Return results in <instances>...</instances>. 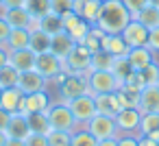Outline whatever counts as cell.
I'll return each mask as SVG.
<instances>
[{
  "mask_svg": "<svg viewBox=\"0 0 159 146\" xmlns=\"http://www.w3.org/2000/svg\"><path fill=\"white\" fill-rule=\"evenodd\" d=\"M131 20H133V16L124 7L122 0H105L102 9H100V16H98L94 26H98L107 35H120Z\"/></svg>",
  "mask_w": 159,
  "mask_h": 146,
  "instance_id": "6da1fadb",
  "label": "cell"
},
{
  "mask_svg": "<svg viewBox=\"0 0 159 146\" xmlns=\"http://www.w3.org/2000/svg\"><path fill=\"white\" fill-rule=\"evenodd\" d=\"M46 113H48V120H50V126H52V131H68V133H74L76 131V120H74V116H72V111H70V107H68V103H63V100H52V105L46 109Z\"/></svg>",
  "mask_w": 159,
  "mask_h": 146,
  "instance_id": "7a4b0ae2",
  "label": "cell"
},
{
  "mask_svg": "<svg viewBox=\"0 0 159 146\" xmlns=\"http://www.w3.org/2000/svg\"><path fill=\"white\" fill-rule=\"evenodd\" d=\"M89 63H92V52H89L83 44H74L72 52L63 59V72H68V74H85V76H89V72H92Z\"/></svg>",
  "mask_w": 159,
  "mask_h": 146,
  "instance_id": "3957f363",
  "label": "cell"
},
{
  "mask_svg": "<svg viewBox=\"0 0 159 146\" xmlns=\"http://www.w3.org/2000/svg\"><path fill=\"white\" fill-rule=\"evenodd\" d=\"M68 107H70V111H72V116H74V120H76L79 126H85L98 113L94 94H81V96H76V98L68 100Z\"/></svg>",
  "mask_w": 159,
  "mask_h": 146,
  "instance_id": "277c9868",
  "label": "cell"
},
{
  "mask_svg": "<svg viewBox=\"0 0 159 146\" xmlns=\"http://www.w3.org/2000/svg\"><path fill=\"white\" fill-rule=\"evenodd\" d=\"M89 89L92 94H109V92H118L122 87V83L118 81V76L111 70H92L87 76Z\"/></svg>",
  "mask_w": 159,
  "mask_h": 146,
  "instance_id": "5b68a950",
  "label": "cell"
},
{
  "mask_svg": "<svg viewBox=\"0 0 159 146\" xmlns=\"http://www.w3.org/2000/svg\"><path fill=\"white\" fill-rule=\"evenodd\" d=\"M57 89H59V100H63V103H68L81 94H92L85 74H68Z\"/></svg>",
  "mask_w": 159,
  "mask_h": 146,
  "instance_id": "8992f818",
  "label": "cell"
},
{
  "mask_svg": "<svg viewBox=\"0 0 159 146\" xmlns=\"http://www.w3.org/2000/svg\"><path fill=\"white\" fill-rule=\"evenodd\" d=\"M85 129L96 137V139H109V137H120V131H118V124H116V118L113 116H102V113H96L87 124Z\"/></svg>",
  "mask_w": 159,
  "mask_h": 146,
  "instance_id": "52a82bcc",
  "label": "cell"
},
{
  "mask_svg": "<svg viewBox=\"0 0 159 146\" xmlns=\"http://www.w3.org/2000/svg\"><path fill=\"white\" fill-rule=\"evenodd\" d=\"M35 70H37L46 81H50V79H55L59 72H63V61H61L52 50H46V52H39V55H37V59H35Z\"/></svg>",
  "mask_w": 159,
  "mask_h": 146,
  "instance_id": "ba28073f",
  "label": "cell"
},
{
  "mask_svg": "<svg viewBox=\"0 0 159 146\" xmlns=\"http://www.w3.org/2000/svg\"><path fill=\"white\" fill-rule=\"evenodd\" d=\"M113 118H116V124H118L120 135H122V133H133V135L139 133V120H142V113H139L137 107H122Z\"/></svg>",
  "mask_w": 159,
  "mask_h": 146,
  "instance_id": "9c48e42d",
  "label": "cell"
},
{
  "mask_svg": "<svg viewBox=\"0 0 159 146\" xmlns=\"http://www.w3.org/2000/svg\"><path fill=\"white\" fill-rule=\"evenodd\" d=\"M92 26H94V24L85 22V20H83L81 16H76L74 11H70V13L63 16V31H66L76 44H81V42L85 39V35L89 33Z\"/></svg>",
  "mask_w": 159,
  "mask_h": 146,
  "instance_id": "30bf717a",
  "label": "cell"
},
{
  "mask_svg": "<svg viewBox=\"0 0 159 146\" xmlns=\"http://www.w3.org/2000/svg\"><path fill=\"white\" fill-rule=\"evenodd\" d=\"M0 107L7 109L9 113H22V109H24V92L18 85L2 87V92H0Z\"/></svg>",
  "mask_w": 159,
  "mask_h": 146,
  "instance_id": "8fae6325",
  "label": "cell"
},
{
  "mask_svg": "<svg viewBox=\"0 0 159 146\" xmlns=\"http://www.w3.org/2000/svg\"><path fill=\"white\" fill-rule=\"evenodd\" d=\"M122 37H124V42L129 44V48L146 46V42H148V29H146L142 22L131 20V22L126 24V29L122 31Z\"/></svg>",
  "mask_w": 159,
  "mask_h": 146,
  "instance_id": "7c38bea8",
  "label": "cell"
},
{
  "mask_svg": "<svg viewBox=\"0 0 159 146\" xmlns=\"http://www.w3.org/2000/svg\"><path fill=\"white\" fill-rule=\"evenodd\" d=\"M100 9H102V0H74V7H72V11L89 24H96Z\"/></svg>",
  "mask_w": 159,
  "mask_h": 146,
  "instance_id": "4fadbf2b",
  "label": "cell"
},
{
  "mask_svg": "<svg viewBox=\"0 0 159 146\" xmlns=\"http://www.w3.org/2000/svg\"><path fill=\"white\" fill-rule=\"evenodd\" d=\"M126 61L131 63V68H133L135 72H139L142 68L150 66L152 61H157V57H155V52H152L148 46H137V48H129Z\"/></svg>",
  "mask_w": 159,
  "mask_h": 146,
  "instance_id": "5bb4252c",
  "label": "cell"
},
{
  "mask_svg": "<svg viewBox=\"0 0 159 146\" xmlns=\"http://www.w3.org/2000/svg\"><path fill=\"white\" fill-rule=\"evenodd\" d=\"M52 105V96L46 89L33 92V94H24V109L22 113H33V111H46Z\"/></svg>",
  "mask_w": 159,
  "mask_h": 146,
  "instance_id": "9a60e30c",
  "label": "cell"
},
{
  "mask_svg": "<svg viewBox=\"0 0 159 146\" xmlns=\"http://www.w3.org/2000/svg\"><path fill=\"white\" fill-rule=\"evenodd\" d=\"M35 59L37 55L31 48H20V50H9V63L18 70V72H26V70H35Z\"/></svg>",
  "mask_w": 159,
  "mask_h": 146,
  "instance_id": "2e32d148",
  "label": "cell"
},
{
  "mask_svg": "<svg viewBox=\"0 0 159 146\" xmlns=\"http://www.w3.org/2000/svg\"><path fill=\"white\" fill-rule=\"evenodd\" d=\"M46 79L37 72V70H26V72H20V79H18V87L24 92V94H33V92H39V89H46Z\"/></svg>",
  "mask_w": 159,
  "mask_h": 146,
  "instance_id": "e0dca14e",
  "label": "cell"
},
{
  "mask_svg": "<svg viewBox=\"0 0 159 146\" xmlns=\"http://www.w3.org/2000/svg\"><path fill=\"white\" fill-rule=\"evenodd\" d=\"M7 137H13V139H26L33 131L29 126V118L26 113H11V120H9V126L5 129Z\"/></svg>",
  "mask_w": 159,
  "mask_h": 146,
  "instance_id": "ac0fdd59",
  "label": "cell"
},
{
  "mask_svg": "<svg viewBox=\"0 0 159 146\" xmlns=\"http://www.w3.org/2000/svg\"><path fill=\"white\" fill-rule=\"evenodd\" d=\"M137 109H139V113H148V111L159 113V87H157V85H146V87H142Z\"/></svg>",
  "mask_w": 159,
  "mask_h": 146,
  "instance_id": "d6986e66",
  "label": "cell"
},
{
  "mask_svg": "<svg viewBox=\"0 0 159 146\" xmlns=\"http://www.w3.org/2000/svg\"><path fill=\"white\" fill-rule=\"evenodd\" d=\"M2 18L11 24V29H29L33 16L26 11V7H9L2 11Z\"/></svg>",
  "mask_w": 159,
  "mask_h": 146,
  "instance_id": "ffe728a7",
  "label": "cell"
},
{
  "mask_svg": "<svg viewBox=\"0 0 159 146\" xmlns=\"http://www.w3.org/2000/svg\"><path fill=\"white\" fill-rule=\"evenodd\" d=\"M94 100H96V109L98 113L102 116H116L122 107H120V100L116 96V92H109V94H94Z\"/></svg>",
  "mask_w": 159,
  "mask_h": 146,
  "instance_id": "44dd1931",
  "label": "cell"
},
{
  "mask_svg": "<svg viewBox=\"0 0 159 146\" xmlns=\"http://www.w3.org/2000/svg\"><path fill=\"white\" fill-rule=\"evenodd\" d=\"M74 39L66 33V31H61V33H57V35H52V42H50V50L63 61L70 52H72V48H74Z\"/></svg>",
  "mask_w": 159,
  "mask_h": 146,
  "instance_id": "7402d4cb",
  "label": "cell"
},
{
  "mask_svg": "<svg viewBox=\"0 0 159 146\" xmlns=\"http://www.w3.org/2000/svg\"><path fill=\"white\" fill-rule=\"evenodd\" d=\"M102 50H107L109 55H113V57H126V52H129V44L124 42V37H122V33L120 35H102Z\"/></svg>",
  "mask_w": 159,
  "mask_h": 146,
  "instance_id": "603a6c76",
  "label": "cell"
},
{
  "mask_svg": "<svg viewBox=\"0 0 159 146\" xmlns=\"http://www.w3.org/2000/svg\"><path fill=\"white\" fill-rule=\"evenodd\" d=\"M31 44V31L29 29H11L9 39L5 42L7 50H20V48H29Z\"/></svg>",
  "mask_w": 159,
  "mask_h": 146,
  "instance_id": "cb8c5ba5",
  "label": "cell"
},
{
  "mask_svg": "<svg viewBox=\"0 0 159 146\" xmlns=\"http://www.w3.org/2000/svg\"><path fill=\"white\" fill-rule=\"evenodd\" d=\"M39 29L48 35H57L63 31V16L55 13V11H48L46 16L39 18Z\"/></svg>",
  "mask_w": 159,
  "mask_h": 146,
  "instance_id": "d4e9b609",
  "label": "cell"
},
{
  "mask_svg": "<svg viewBox=\"0 0 159 146\" xmlns=\"http://www.w3.org/2000/svg\"><path fill=\"white\" fill-rule=\"evenodd\" d=\"M29 118V126L33 133H42V135H48L52 131L50 126V120H48V113L46 111H33V113H26Z\"/></svg>",
  "mask_w": 159,
  "mask_h": 146,
  "instance_id": "484cf974",
  "label": "cell"
},
{
  "mask_svg": "<svg viewBox=\"0 0 159 146\" xmlns=\"http://www.w3.org/2000/svg\"><path fill=\"white\" fill-rule=\"evenodd\" d=\"M50 42H52V35L44 33L42 29H35V31H31V44H29V48L35 55H39V52L50 50Z\"/></svg>",
  "mask_w": 159,
  "mask_h": 146,
  "instance_id": "4316f807",
  "label": "cell"
},
{
  "mask_svg": "<svg viewBox=\"0 0 159 146\" xmlns=\"http://www.w3.org/2000/svg\"><path fill=\"white\" fill-rule=\"evenodd\" d=\"M133 20H137V22H142L148 31L150 29H155V26H159V7H152V5H146L137 16H133Z\"/></svg>",
  "mask_w": 159,
  "mask_h": 146,
  "instance_id": "83f0119b",
  "label": "cell"
},
{
  "mask_svg": "<svg viewBox=\"0 0 159 146\" xmlns=\"http://www.w3.org/2000/svg\"><path fill=\"white\" fill-rule=\"evenodd\" d=\"M116 96L120 100V107H137V103H139V89H135L131 85H122L116 92Z\"/></svg>",
  "mask_w": 159,
  "mask_h": 146,
  "instance_id": "f1b7e54d",
  "label": "cell"
},
{
  "mask_svg": "<svg viewBox=\"0 0 159 146\" xmlns=\"http://www.w3.org/2000/svg\"><path fill=\"white\" fill-rule=\"evenodd\" d=\"M135 74H137L142 87H146V85H157V79H159V61H152L150 66L142 68V70L135 72Z\"/></svg>",
  "mask_w": 159,
  "mask_h": 146,
  "instance_id": "f546056e",
  "label": "cell"
},
{
  "mask_svg": "<svg viewBox=\"0 0 159 146\" xmlns=\"http://www.w3.org/2000/svg\"><path fill=\"white\" fill-rule=\"evenodd\" d=\"M155 131H159V113H155V111L142 113V120H139V133H137V135H152Z\"/></svg>",
  "mask_w": 159,
  "mask_h": 146,
  "instance_id": "4dcf8cb0",
  "label": "cell"
},
{
  "mask_svg": "<svg viewBox=\"0 0 159 146\" xmlns=\"http://www.w3.org/2000/svg\"><path fill=\"white\" fill-rule=\"evenodd\" d=\"M113 61H116V57L100 48V50H96V52L92 55V63H89V68H92V70H111Z\"/></svg>",
  "mask_w": 159,
  "mask_h": 146,
  "instance_id": "1f68e13d",
  "label": "cell"
},
{
  "mask_svg": "<svg viewBox=\"0 0 159 146\" xmlns=\"http://www.w3.org/2000/svg\"><path fill=\"white\" fill-rule=\"evenodd\" d=\"M111 72L118 76V81L124 85L126 81H129V76L135 72L133 68H131V63L126 61V57H116V61H113V66H111Z\"/></svg>",
  "mask_w": 159,
  "mask_h": 146,
  "instance_id": "d6a6232c",
  "label": "cell"
},
{
  "mask_svg": "<svg viewBox=\"0 0 159 146\" xmlns=\"http://www.w3.org/2000/svg\"><path fill=\"white\" fill-rule=\"evenodd\" d=\"M102 35H105V33H102L98 26H92V29H89V33L85 35V39H83L81 44H83V46L94 55L96 50H100V48H102Z\"/></svg>",
  "mask_w": 159,
  "mask_h": 146,
  "instance_id": "836d02e7",
  "label": "cell"
},
{
  "mask_svg": "<svg viewBox=\"0 0 159 146\" xmlns=\"http://www.w3.org/2000/svg\"><path fill=\"white\" fill-rule=\"evenodd\" d=\"M70 146H98V139H96L85 126H76V131L72 133Z\"/></svg>",
  "mask_w": 159,
  "mask_h": 146,
  "instance_id": "e575fe53",
  "label": "cell"
},
{
  "mask_svg": "<svg viewBox=\"0 0 159 146\" xmlns=\"http://www.w3.org/2000/svg\"><path fill=\"white\" fill-rule=\"evenodd\" d=\"M26 11L33 18H42L52 11V0H26Z\"/></svg>",
  "mask_w": 159,
  "mask_h": 146,
  "instance_id": "d590c367",
  "label": "cell"
},
{
  "mask_svg": "<svg viewBox=\"0 0 159 146\" xmlns=\"http://www.w3.org/2000/svg\"><path fill=\"white\" fill-rule=\"evenodd\" d=\"M18 79H20V72L11 63H5L0 68V87H13L18 85Z\"/></svg>",
  "mask_w": 159,
  "mask_h": 146,
  "instance_id": "8d00e7d4",
  "label": "cell"
},
{
  "mask_svg": "<svg viewBox=\"0 0 159 146\" xmlns=\"http://www.w3.org/2000/svg\"><path fill=\"white\" fill-rule=\"evenodd\" d=\"M70 142H72V133H68V131H50L48 133L50 146H70Z\"/></svg>",
  "mask_w": 159,
  "mask_h": 146,
  "instance_id": "74e56055",
  "label": "cell"
},
{
  "mask_svg": "<svg viewBox=\"0 0 159 146\" xmlns=\"http://www.w3.org/2000/svg\"><path fill=\"white\" fill-rule=\"evenodd\" d=\"M72 7H74V0H52V11L59 13V16L70 13Z\"/></svg>",
  "mask_w": 159,
  "mask_h": 146,
  "instance_id": "f35d334b",
  "label": "cell"
},
{
  "mask_svg": "<svg viewBox=\"0 0 159 146\" xmlns=\"http://www.w3.org/2000/svg\"><path fill=\"white\" fill-rule=\"evenodd\" d=\"M146 46L155 52V57L159 55V26H155V29L148 31V42H146Z\"/></svg>",
  "mask_w": 159,
  "mask_h": 146,
  "instance_id": "ab89813d",
  "label": "cell"
},
{
  "mask_svg": "<svg viewBox=\"0 0 159 146\" xmlns=\"http://www.w3.org/2000/svg\"><path fill=\"white\" fill-rule=\"evenodd\" d=\"M24 142H26V146H50L48 135H42V133H31Z\"/></svg>",
  "mask_w": 159,
  "mask_h": 146,
  "instance_id": "60d3db41",
  "label": "cell"
},
{
  "mask_svg": "<svg viewBox=\"0 0 159 146\" xmlns=\"http://www.w3.org/2000/svg\"><path fill=\"white\" fill-rule=\"evenodd\" d=\"M122 2H124V7L131 11V16H137V13L148 5V0H122Z\"/></svg>",
  "mask_w": 159,
  "mask_h": 146,
  "instance_id": "b9f144b4",
  "label": "cell"
},
{
  "mask_svg": "<svg viewBox=\"0 0 159 146\" xmlns=\"http://www.w3.org/2000/svg\"><path fill=\"white\" fill-rule=\"evenodd\" d=\"M118 146H139V135L122 133V135L118 137Z\"/></svg>",
  "mask_w": 159,
  "mask_h": 146,
  "instance_id": "7bdbcfd3",
  "label": "cell"
},
{
  "mask_svg": "<svg viewBox=\"0 0 159 146\" xmlns=\"http://www.w3.org/2000/svg\"><path fill=\"white\" fill-rule=\"evenodd\" d=\"M9 33H11V24L0 16V46H5V42L9 39Z\"/></svg>",
  "mask_w": 159,
  "mask_h": 146,
  "instance_id": "ee69618b",
  "label": "cell"
},
{
  "mask_svg": "<svg viewBox=\"0 0 159 146\" xmlns=\"http://www.w3.org/2000/svg\"><path fill=\"white\" fill-rule=\"evenodd\" d=\"M9 120H11V113H9L7 109L0 107V131H5V129L9 126Z\"/></svg>",
  "mask_w": 159,
  "mask_h": 146,
  "instance_id": "f6af8a7d",
  "label": "cell"
},
{
  "mask_svg": "<svg viewBox=\"0 0 159 146\" xmlns=\"http://www.w3.org/2000/svg\"><path fill=\"white\" fill-rule=\"evenodd\" d=\"M2 7L9 9V7H26V0H2Z\"/></svg>",
  "mask_w": 159,
  "mask_h": 146,
  "instance_id": "bcb514c9",
  "label": "cell"
},
{
  "mask_svg": "<svg viewBox=\"0 0 159 146\" xmlns=\"http://www.w3.org/2000/svg\"><path fill=\"white\" fill-rule=\"evenodd\" d=\"M139 146H159V142L148 135H139Z\"/></svg>",
  "mask_w": 159,
  "mask_h": 146,
  "instance_id": "7dc6e473",
  "label": "cell"
},
{
  "mask_svg": "<svg viewBox=\"0 0 159 146\" xmlns=\"http://www.w3.org/2000/svg\"><path fill=\"white\" fill-rule=\"evenodd\" d=\"M5 63H9V50H7V46H0V68Z\"/></svg>",
  "mask_w": 159,
  "mask_h": 146,
  "instance_id": "c3c4849f",
  "label": "cell"
},
{
  "mask_svg": "<svg viewBox=\"0 0 159 146\" xmlns=\"http://www.w3.org/2000/svg\"><path fill=\"white\" fill-rule=\"evenodd\" d=\"M98 146H118V137H109V139H98Z\"/></svg>",
  "mask_w": 159,
  "mask_h": 146,
  "instance_id": "681fc988",
  "label": "cell"
},
{
  "mask_svg": "<svg viewBox=\"0 0 159 146\" xmlns=\"http://www.w3.org/2000/svg\"><path fill=\"white\" fill-rule=\"evenodd\" d=\"M5 146H26V142H24V139H13V137H9Z\"/></svg>",
  "mask_w": 159,
  "mask_h": 146,
  "instance_id": "f907efd6",
  "label": "cell"
},
{
  "mask_svg": "<svg viewBox=\"0 0 159 146\" xmlns=\"http://www.w3.org/2000/svg\"><path fill=\"white\" fill-rule=\"evenodd\" d=\"M7 139H9V137H7V133H5V131H0V146H5V144H7Z\"/></svg>",
  "mask_w": 159,
  "mask_h": 146,
  "instance_id": "816d5d0a",
  "label": "cell"
},
{
  "mask_svg": "<svg viewBox=\"0 0 159 146\" xmlns=\"http://www.w3.org/2000/svg\"><path fill=\"white\" fill-rule=\"evenodd\" d=\"M148 5H152V7H159V0H148Z\"/></svg>",
  "mask_w": 159,
  "mask_h": 146,
  "instance_id": "f5cc1de1",
  "label": "cell"
},
{
  "mask_svg": "<svg viewBox=\"0 0 159 146\" xmlns=\"http://www.w3.org/2000/svg\"><path fill=\"white\" fill-rule=\"evenodd\" d=\"M0 9H2V0H0Z\"/></svg>",
  "mask_w": 159,
  "mask_h": 146,
  "instance_id": "db71d44e",
  "label": "cell"
},
{
  "mask_svg": "<svg viewBox=\"0 0 159 146\" xmlns=\"http://www.w3.org/2000/svg\"><path fill=\"white\" fill-rule=\"evenodd\" d=\"M157 87H159V79H157Z\"/></svg>",
  "mask_w": 159,
  "mask_h": 146,
  "instance_id": "11a10c76",
  "label": "cell"
},
{
  "mask_svg": "<svg viewBox=\"0 0 159 146\" xmlns=\"http://www.w3.org/2000/svg\"><path fill=\"white\" fill-rule=\"evenodd\" d=\"M0 92H2V87H0Z\"/></svg>",
  "mask_w": 159,
  "mask_h": 146,
  "instance_id": "9f6ffc18",
  "label": "cell"
},
{
  "mask_svg": "<svg viewBox=\"0 0 159 146\" xmlns=\"http://www.w3.org/2000/svg\"><path fill=\"white\" fill-rule=\"evenodd\" d=\"M102 2H105V0H102Z\"/></svg>",
  "mask_w": 159,
  "mask_h": 146,
  "instance_id": "6f0895ef",
  "label": "cell"
}]
</instances>
